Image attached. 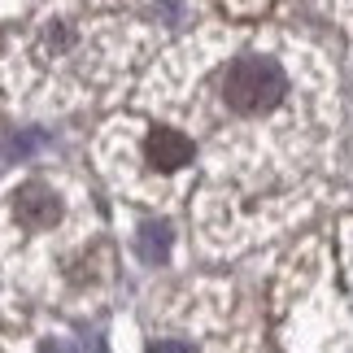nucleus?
Here are the masks:
<instances>
[{
	"instance_id": "obj_1",
	"label": "nucleus",
	"mask_w": 353,
	"mask_h": 353,
	"mask_svg": "<svg viewBox=\"0 0 353 353\" xmlns=\"http://www.w3.org/2000/svg\"><path fill=\"white\" fill-rule=\"evenodd\" d=\"M288 92V79H283L279 61L270 57H236L223 74V101L232 105L236 114H270Z\"/></svg>"
},
{
	"instance_id": "obj_4",
	"label": "nucleus",
	"mask_w": 353,
	"mask_h": 353,
	"mask_svg": "<svg viewBox=\"0 0 353 353\" xmlns=\"http://www.w3.org/2000/svg\"><path fill=\"white\" fill-rule=\"evenodd\" d=\"M166 253H170V227L166 223L140 227V257L144 262H166Z\"/></svg>"
},
{
	"instance_id": "obj_5",
	"label": "nucleus",
	"mask_w": 353,
	"mask_h": 353,
	"mask_svg": "<svg viewBox=\"0 0 353 353\" xmlns=\"http://www.w3.org/2000/svg\"><path fill=\"white\" fill-rule=\"evenodd\" d=\"M148 353H192V349H183V345H153Z\"/></svg>"
},
{
	"instance_id": "obj_3",
	"label": "nucleus",
	"mask_w": 353,
	"mask_h": 353,
	"mask_svg": "<svg viewBox=\"0 0 353 353\" xmlns=\"http://www.w3.org/2000/svg\"><path fill=\"white\" fill-rule=\"evenodd\" d=\"M144 157H148L153 170H179V166L192 161V144H188L183 131L157 127V131H148V140H144Z\"/></svg>"
},
{
	"instance_id": "obj_6",
	"label": "nucleus",
	"mask_w": 353,
	"mask_h": 353,
	"mask_svg": "<svg viewBox=\"0 0 353 353\" xmlns=\"http://www.w3.org/2000/svg\"><path fill=\"white\" fill-rule=\"evenodd\" d=\"M44 353H74V349L65 345V341H48V345H44Z\"/></svg>"
},
{
	"instance_id": "obj_2",
	"label": "nucleus",
	"mask_w": 353,
	"mask_h": 353,
	"mask_svg": "<svg viewBox=\"0 0 353 353\" xmlns=\"http://www.w3.org/2000/svg\"><path fill=\"white\" fill-rule=\"evenodd\" d=\"M13 214H18L22 227H31V232H44L61 219V201L52 192L48 183H22L18 192H13Z\"/></svg>"
}]
</instances>
